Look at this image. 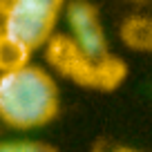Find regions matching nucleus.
I'll return each instance as SVG.
<instances>
[{
    "mask_svg": "<svg viewBox=\"0 0 152 152\" xmlns=\"http://www.w3.org/2000/svg\"><path fill=\"white\" fill-rule=\"evenodd\" d=\"M58 114V87L54 76L38 65L0 74V123L14 130H36Z\"/></svg>",
    "mask_w": 152,
    "mask_h": 152,
    "instance_id": "obj_1",
    "label": "nucleus"
},
{
    "mask_svg": "<svg viewBox=\"0 0 152 152\" xmlns=\"http://www.w3.org/2000/svg\"><path fill=\"white\" fill-rule=\"evenodd\" d=\"M47 63L56 74L87 90L112 92L128 76V65L119 56L92 58L69 38V34H54L45 45Z\"/></svg>",
    "mask_w": 152,
    "mask_h": 152,
    "instance_id": "obj_2",
    "label": "nucleus"
},
{
    "mask_svg": "<svg viewBox=\"0 0 152 152\" xmlns=\"http://www.w3.org/2000/svg\"><path fill=\"white\" fill-rule=\"evenodd\" d=\"M0 14H2L0 29L20 45H25L29 52H36L47 45V40L54 36V27L58 20V14L43 9L29 0H11Z\"/></svg>",
    "mask_w": 152,
    "mask_h": 152,
    "instance_id": "obj_3",
    "label": "nucleus"
},
{
    "mask_svg": "<svg viewBox=\"0 0 152 152\" xmlns=\"http://www.w3.org/2000/svg\"><path fill=\"white\" fill-rule=\"evenodd\" d=\"M67 25H69V38L74 40L87 56L103 58L107 56V38L101 23L99 9L87 0H72L65 7Z\"/></svg>",
    "mask_w": 152,
    "mask_h": 152,
    "instance_id": "obj_4",
    "label": "nucleus"
},
{
    "mask_svg": "<svg viewBox=\"0 0 152 152\" xmlns=\"http://www.w3.org/2000/svg\"><path fill=\"white\" fill-rule=\"evenodd\" d=\"M121 40L130 49L137 52H152V18L134 16L121 25Z\"/></svg>",
    "mask_w": 152,
    "mask_h": 152,
    "instance_id": "obj_5",
    "label": "nucleus"
},
{
    "mask_svg": "<svg viewBox=\"0 0 152 152\" xmlns=\"http://www.w3.org/2000/svg\"><path fill=\"white\" fill-rule=\"evenodd\" d=\"M29 56H31V52L25 45H20L18 40H14L0 29V74L27 65Z\"/></svg>",
    "mask_w": 152,
    "mask_h": 152,
    "instance_id": "obj_6",
    "label": "nucleus"
},
{
    "mask_svg": "<svg viewBox=\"0 0 152 152\" xmlns=\"http://www.w3.org/2000/svg\"><path fill=\"white\" fill-rule=\"evenodd\" d=\"M0 152H58L54 145L34 139H9L0 141Z\"/></svg>",
    "mask_w": 152,
    "mask_h": 152,
    "instance_id": "obj_7",
    "label": "nucleus"
},
{
    "mask_svg": "<svg viewBox=\"0 0 152 152\" xmlns=\"http://www.w3.org/2000/svg\"><path fill=\"white\" fill-rule=\"evenodd\" d=\"M29 2L43 7V9H47V11H54V14H58V16H61L63 7H65V0H29Z\"/></svg>",
    "mask_w": 152,
    "mask_h": 152,
    "instance_id": "obj_8",
    "label": "nucleus"
},
{
    "mask_svg": "<svg viewBox=\"0 0 152 152\" xmlns=\"http://www.w3.org/2000/svg\"><path fill=\"white\" fill-rule=\"evenodd\" d=\"M110 152H139V150H134V148H114Z\"/></svg>",
    "mask_w": 152,
    "mask_h": 152,
    "instance_id": "obj_9",
    "label": "nucleus"
},
{
    "mask_svg": "<svg viewBox=\"0 0 152 152\" xmlns=\"http://www.w3.org/2000/svg\"><path fill=\"white\" fill-rule=\"evenodd\" d=\"M9 2H11V0H0V11L5 9V7H7V5H9Z\"/></svg>",
    "mask_w": 152,
    "mask_h": 152,
    "instance_id": "obj_10",
    "label": "nucleus"
},
{
    "mask_svg": "<svg viewBox=\"0 0 152 152\" xmlns=\"http://www.w3.org/2000/svg\"><path fill=\"white\" fill-rule=\"evenodd\" d=\"M137 2H145V0H137Z\"/></svg>",
    "mask_w": 152,
    "mask_h": 152,
    "instance_id": "obj_11",
    "label": "nucleus"
}]
</instances>
